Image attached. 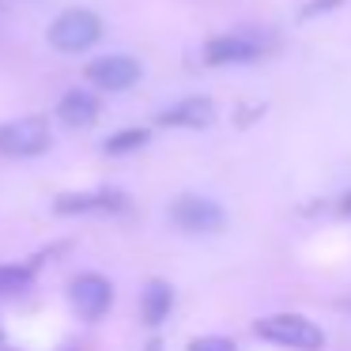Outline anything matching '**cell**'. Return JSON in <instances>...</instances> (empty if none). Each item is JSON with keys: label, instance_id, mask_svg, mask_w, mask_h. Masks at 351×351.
<instances>
[{"label": "cell", "instance_id": "12", "mask_svg": "<svg viewBox=\"0 0 351 351\" xmlns=\"http://www.w3.org/2000/svg\"><path fill=\"white\" fill-rule=\"evenodd\" d=\"M34 287V268L31 265H0V298L27 295Z\"/></svg>", "mask_w": 351, "mask_h": 351}, {"label": "cell", "instance_id": "18", "mask_svg": "<svg viewBox=\"0 0 351 351\" xmlns=\"http://www.w3.org/2000/svg\"><path fill=\"white\" fill-rule=\"evenodd\" d=\"M0 340H4V332H0Z\"/></svg>", "mask_w": 351, "mask_h": 351}, {"label": "cell", "instance_id": "10", "mask_svg": "<svg viewBox=\"0 0 351 351\" xmlns=\"http://www.w3.org/2000/svg\"><path fill=\"white\" fill-rule=\"evenodd\" d=\"M102 114V102L95 91H84V87H72L61 102H57V121H64L69 129H91Z\"/></svg>", "mask_w": 351, "mask_h": 351}, {"label": "cell", "instance_id": "2", "mask_svg": "<svg viewBox=\"0 0 351 351\" xmlns=\"http://www.w3.org/2000/svg\"><path fill=\"white\" fill-rule=\"evenodd\" d=\"M102 38V19L87 8H69L49 23V46L61 53H84Z\"/></svg>", "mask_w": 351, "mask_h": 351}, {"label": "cell", "instance_id": "15", "mask_svg": "<svg viewBox=\"0 0 351 351\" xmlns=\"http://www.w3.org/2000/svg\"><path fill=\"white\" fill-rule=\"evenodd\" d=\"M343 0H317V4H306L302 12H298V19H313V16H321V12H332V8H340Z\"/></svg>", "mask_w": 351, "mask_h": 351}, {"label": "cell", "instance_id": "14", "mask_svg": "<svg viewBox=\"0 0 351 351\" xmlns=\"http://www.w3.org/2000/svg\"><path fill=\"white\" fill-rule=\"evenodd\" d=\"M185 351H238V343L230 336H197V340H189Z\"/></svg>", "mask_w": 351, "mask_h": 351}, {"label": "cell", "instance_id": "16", "mask_svg": "<svg viewBox=\"0 0 351 351\" xmlns=\"http://www.w3.org/2000/svg\"><path fill=\"white\" fill-rule=\"evenodd\" d=\"M336 212H340L343 219H351V189H348V193H343V197H340V204H336Z\"/></svg>", "mask_w": 351, "mask_h": 351}, {"label": "cell", "instance_id": "3", "mask_svg": "<svg viewBox=\"0 0 351 351\" xmlns=\"http://www.w3.org/2000/svg\"><path fill=\"white\" fill-rule=\"evenodd\" d=\"M49 144H53V132L46 117H16L0 125V155L8 159H34L49 152Z\"/></svg>", "mask_w": 351, "mask_h": 351}, {"label": "cell", "instance_id": "17", "mask_svg": "<svg viewBox=\"0 0 351 351\" xmlns=\"http://www.w3.org/2000/svg\"><path fill=\"white\" fill-rule=\"evenodd\" d=\"M147 351H162V343H159V340H152V343H147Z\"/></svg>", "mask_w": 351, "mask_h": 351}, {"label": "cell", "instance_id": "8", "mask_svg": "<svg viewBox=\"0 0 351 351\" xmlns=\"http://www.w3.org/2000/svg\"><path fill=\"white\" fill-rule=\"evenodd\" d=\"M129 208V197L117 189H87V193H61L53 200V212L57 215H114V212H125Z\"/></svg>", "mask_w": 351, "mask_h": 351}, {"label": "cell", "instance_id": "11", "mask_svg": "<svg viewBox=\"0 0 351 351\" xmlns=\"http://www.w3.org/2000/svg\"><path fill=\"white\" fill-rule=\"evenodd\" d=\"M170 310H174V287L167 280H147L144 295H140V321L155 328L170 317Z\"/></svg>", "mask_w": 351, "mask_h": 351}, {"label": "cell", "instance_id": "9", "mask_svg": "<svg viewBox=\"0 0 351 351\" xmlns=\"http://www.w3.org/2000/svg\"><path fill=\"white\" fill-rule=\"evenodd\" d=\"M215 121V102L204 95H189V99H178L174 106H167L159 114V125L167 129H208Z\"/></svg>", "mask_w": 351, "mask_h": 351}, {"label": "cell", "instance_id": "4", "mask_svg": "<svg viewBox=\"0 0 351 351\" xmlns=\"http://www.w3.org/2000/svg\"><path fill=\"white\" fill-rule=\"evenodd\" d=\"M170 223L185 234H215L227 227V212H223V204L200 197V193H182L170 204Z\"/></svg>", "mask_w": 351, "mask_h": 351}, {"label": "cell", "instance_id": "6", "mask_svg": "<svg viewBox=\"0 0 351 351\" xmlns=\"http://www.w3.org/2000/svg\"><path fill=\"white\" fill-rule=\"evenodd\" d=\"M140 76H144V69L129 53H106V57L87 64V80L99 91H129L132 84H140Z\"/></svg>", "mask_w": 351, "mask_h": 351}, {"label": "cell", "instance_id": "7", "mask_svg": "<svg viewBox=\"0 0 351 351\" xmlns=\"http://www.w3.org/2000/svg\"><path fill=\"white\" fill-rule=\"evenodd\" d=\"M268 53V42L257 34H219L204 46L208 64H253Z\"/></svg>", "mask_w": 351, "mask_h": 351}, {"label": "cell", "instance_id": "13", "mask_svg": "<svg viewBox=\"0 0 351 351\" xmlns=\"http://www.w3.org/2000/svg\"><path fill=\"white\" fill-rule=\"evenodd\" d=\"M147 140H152L147 129H117L114 136H106L102 152L106 155H132V152H140V147H147Z\"/></svg>", "mask_w": 351, "mask_h": 351}, {"label": "cell", "instance_id": "1", "mask_svg": "<svg viewBox=\"0 0 351 351\" xmlns=\"http://www.w3.org/2000/svg\"><path fill=\"white\" fill-rule=\"evenodd\" d=\"M253 332L272 348H287V351H321L325 348V328L317 321L302 317V313H268L253 325Z\"/></svg>", "mask_w": 351, "mask_h": 351}, {"label": "cell", "instance_id": "5", "mask_svg": "<svg viewBox=\"0 0 351 351\" xmlns=\"http://www.w3.org/2000/svg\"><path fill=\"white\" fill-rule=\"evenodd\" d=\"M69 302L76 310V317L84 321H102L114 306V283L99 272H80L69 283Z\"/></svg>", "mask_w": 351, "mask_h": 351}]
</instances>
